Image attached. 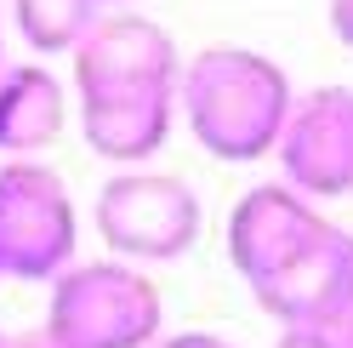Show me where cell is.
Segmentation results:
<instances>
[{"instance_id": "e0dca14e", "label": "cell", "mask_w": 353, "mask_h": 348, "mask_svg": "<svg viewBox=\"0 0 353 348\" xmlns=\"http://www.w3.org/2000/svg\"><path fill=\"white\" fill-rule=\"evenodd\" d=\"M0 69H6V40H0Z\"/></svg>"}, {"instance_id": "3957f363", "label": "cell", "mask_w": 353, "mask_h": 348, "mask_svg": "<svg viewBox=\"0 0 353 348\" xmlns=\"http://www.w3.org/2000/svg\"><path fill=\"white\" fill-rule=\"evenodd\" d=\"M200 194L171 171L131 166L97 188V234L120 263H171L200 240Z\"/></svg>"}, {"instance_id": "8992f818", "label": "cell", "mask_w": 353, "mask_h": 348, "mask_svg": "<svg viewBox=\"0 0 353 348\" xmlns=\"http://www.w3.org/2000/svg\"><path fill=\"white\" fill-rule=\"evenodd\" d=\"M274 155L302 200L353 194V86H319L296 97Z\"/></svg>"}, {"instance_id": "30bf717a", "label": "cell", "mask_w": 353, "mask_h": 348, "mask_svg": "<svg viewBox=\"0 0 353 348\" xmlns=\"http://www.w3.org/2000/svg\"><path fill=\"white\" fill-rule=\"evenodd\" d=\"M171 115H176V92H154V97H114V103H80V132L85 148L108 166H148L171 137Z\"/></svg>"}, {"instance_id": "277c9868", "label": "cell", "mask_w": 353, "mask_h": 348, "mask_svg": "<svg viewBox=\"0 0 353 348\" xmlns=\"http://www.w3.org/2000/svg\"><path fill=\"white\" fill-rule=\"evenodd\" d=\"M80 217L63 177L40 160L0 166V274L6 280H52L74 263Z\"/></svg>"}, {"instance_id": "5b68a950", "label": "cell", "mask_w": 353, "mask_h": 348, "mask_svg": "<svg viewBox=\"0 0 353 348\" xmlns=\"http://www.w3.org/2000/svg\"><path fill=\"white\" fill-rule=\"evenodd\" d=\"M74 57V92L80 103H114V97H154L176 92L183 57L176 40L143 12H97V23L69 52Z\"/></svg>"}, {"instance_id": "5bb4252c", "label": "cell", "mask_w": 353, "mask_h": 348, "mask_svg": "<svg viewBox=\"0 0 353 348\" xmlns=\"http://www.w3.org/2000/svg\"><path fill=\"white\" fill-rule=\"evenodd\" d=\"M274 348H342L330 331H279V342Z\"/></svg>"}, {"instance_id": "ba28073f", "label": "cell", "mask_w": 353, "mask_h": 348, "mask_svg": "<svg viewBox=\"0 0 353 348\" xmlns=\"http://www.w3.org/2000/svg\"><path fill=\"white\" fill-rule=\"evenodd\" d=\"M325 229L314 200H302L291 183H262L228 211V263L256 291L268 274H279L291 257Z\"/></svg>"}, {"instance_id": "7c38bea8", "label": "cell", "mask_w": 353, "mask_h": 348, "mask_svg": "<svg viewBox=\"0 0 353 348\" xmlns=\"http://www.w3.org/2000/svg\"><path fill=\"white\" fill-rule=\"evenodd\" d=\"M154 348H234L228 337H211V331H176V337H160Z\"/></svg>"}, {"instance_id": "4fadbf2b", "label": "cell", "mask_w": 353, "mask_h": 348, "mask_svg": "<svg viewBox=\"0 0 353 348\" xmlns=\"http://www.w3.org/2000/svg\"><path fill=\"white\" fill-rule=\"evenodd\" d=\"M330 35L353 52V0H330Z\"/></svg>"}, {"instance_id": "9a60e30c", "label": "cell", "mask_w": 353, "mask_h": 348, "mask_svg": "<svg viewBox=\"0 0 353 348\" xmlns=\"http://www.w3.org/2000/svg\"><path fill=\"white\" fill-rule=\"evenodd\" d=\"M6 348H63L46 325H40V331H23V337H6Z\"/></svg>"}, {"instance_id": "9c48e42d", "label": "cell", "mask_w": 353, "mask_h": 348, "mask_svg": "<svg viewBox=\"0 0 353 348\" xmlns=\"http://www.w3.org/2000/svg\"><path fill=\"white\" fill-rule=\"evenodd\" d=\"M69 120V92L46 63H6L0 69V155L34 160L52 148Z\"/></svg>"}, {"instance_id": "52a82bcc", "label": "cell", "mask_w": 353, "mask_h": 348, "mask_svg": "<svg viewBox=\"0 0 353 348\" xmlns=\"http://www.w3.org/2000/svg\"><path fill=\"white\" fill-rule=\"evenodd\" d=\"M256 302L285 331H336L353 314V234L325 223L279 274L256 286Z\"/></svg>"}, {"instance_id": "7a4b0ae2", "label": "cell", "mask_w": 353, "mask_h": 348, "mask_svg": "<svg viewBox=\"0 0 353 348\" xmlns=\"http://www.w3.org/2000/svg\"><path fill=\"white\" fill-rule=\"evenodd\" d=\"M165 302L137 263H69L52 280L46 331L63 348H154Z\"/></svg>"}, {"instance_id": "8fae6325", "label": "cell", "mask_w": 353, "mask_h": 348, "mask_svg": "<svg viewBox=\"0 0 353 348\" xmlns=\"http://www.w3.org/2000/svg\"><path fill=\"white\" fill-rule=\"evenodd\" d=\"M97 0H12V17H17V35H23L29 52H74L85 29L97 23Z\"/></svg>"}, {"instance_id": "ac0fdd59", "label": "cell", "mask_w": 353, "mask_h": 348, "mask_svg": "<svg viewBox=\"0 0 353 348\" xmlns=\"http://www.w3.org/2000/svg\"><path fill=\"white\" fill-rule=\"evenodd\" d=\"M0 348H6V331H0Z\"/></svg>"}, {"instance_id": "2e32d148", "label": "cell", "mask_w": 353, "mask_h": 348, "mask_svg": "<svg viewBox=\"0 0 353 348\" xmlns=\"http://www.w3.org/2000/svg\"><path fill=\"white\" fill-rule=\"evenodd\" d=\"M97 6H131V0H97Z\"/></svg>"}, {"instance_id": "6da1fadb", "label": "cell", "mask_w": 353, "mask_h": 348, "mask_svg": "<svg viewBox=\"0 0 353 348\" xmlns=\"http://www.w3.org/2000/svg\"><path fill=\"white\" fill-rule=\"evenodd\" d=\"M291 75L256 46H200L176 75V108L211 160L251 166L279 148L291 120Z\"/></svg>"}]
</instances>
